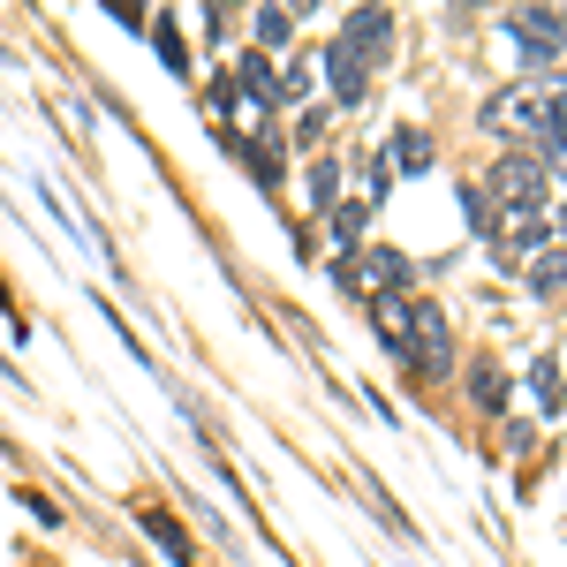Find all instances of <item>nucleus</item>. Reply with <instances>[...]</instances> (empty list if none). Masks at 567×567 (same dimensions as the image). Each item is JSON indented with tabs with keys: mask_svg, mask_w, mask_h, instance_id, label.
I'll list each match as a JSON object with an SVG mask.
<instances>
[{
	"mask_svg": "<svg viewBox=\"0 0 567 567\" xmlns=\"http://www.w3.org/2000/svg\"><path fill=\"white\" fill-rule=\"evenodd\" d=\"M560 409H567V401H560Z\"/></svg>",
	"mask_w": 567,
	"mask_h": 567,
	"instance_id": "4be33fe9",
	"label": "nucleus"
},
{
	"mask_svg": "<svg viewBox=\"0 0 567 567\" xmlns=\"http://www.w3.org/2000/svg\"><path fill=\"white\" fill-rule=\"evenodd\" d=\"M152 39H159V53H167V69H182V31H175V23H167V16L152 23Z\"/></svg>",
	"mask_w": 567,
	"mask_h": 567,
	"instance_id": "dca6fc26",
	"label": "nucleus"
},
{
	"mask_svg": "<svg viewBox=\"0 0 567 567\" xmlns=\"http://www.w3.org/2000/svg\"><path fill=\"white\" fill-rule=\"evenodd\" d=\"M393 167L424 175V167H432V136H424V130H401V136H393Z\"/></svg>",
	"mask_w": 567,
	"mask_h": 567,
	"instance_id": "f8f14e48",
	"label": "nucleus"
},
{
	"mask_svg": "<svg viewBox=\"0 0 567 567\" xmlns=\"http://www.w3.org/2000/svg\"><path fill=\"white\" fill-rule=\"evenodd\" d=\"M529 386H537V401H545V409L560 401V379H553V363H537V371H529Z\"/></svg>",
	"mask_w": 567,
	"mask_h": 567,
	"instance_id": "6ab92c4d",
	"label": "nucleus"
},
{
	"mask_svg": "<svg viewBox=\"0 0 567 567\" xmlns=\"http://www.w3.org/2000/svg\"><path fill=\"white\" fill-rule=\"evenodd\" d=\"M310 205H333V167H326V159L310 167Z\"/></svg>",
	"mask_w": 567,
	"mask_h": 567,
	"instance_id": "a211bd4d",
	"label": "nucleus"
},
{
	"mask_svg": "<svg viewBox=\"0 0 567 567\" xmlns=\"http://www.w3.org/2000/svg\"><path fill=\"white\" fill-rule=\"evenodd\" d=\"M545 182H553L545 152H507V159L484 175V197H492V205H545Z\"/></svg>",
	"mask_w": 567,
	"mask_h": 567,
	"instance_id": "f03ea898",
	"label": "nucleus"
},
{
	"mask_svg": "<svg viewBox=\"0 0 567 567\" xmlns=\"http://www.w3.org/2000/svg\"><path fill=\"white\" fill-rule=\"evenodd\" d=\"M409 371H416V379H446V371H454V333H446V310H439V303H416Z\"/></svg>",
	"mask_w": 567,
	"mask_h": 567,
	"instance_id": "20e7f679",
	"label": "nucleus"
},
{
	"mask_svg": "<svg viewBox=\"0 0 567 567\" xmlns=\"http://www.w3.org/2000/svg\"><path fill=\"white\" fill-rule=\"evenodd\" d=\"M341 288H349V296H379V303H386V296H401V288H409V258H401V250H355V258L341 265Z\"/></svg>",
	"mask_w": 567,
	"mask_h": 567,
	"instance_id": "7ed1b4c3",
	"label": "nucleus"
},
{
	"mask_svg": "<svg viewBox=\"0 0 567 567\" xmlns=\"http://www.w3.org/2000/svg\"><path fill=\"white\" fill-rule=\"evenodd\" d=\"M341 39H349L355 53L379 69V53H386V39H393V16H386V8H355L349 23H341Z\"/></svg>",
	"mask_w": 567,
	"mask_h": 567,
	"instance_id": "0eeeda50",
	"label": "nucleus"
},
{
	"mask_svg": "<svg viewBox=\"0 0 567 567\" xmlns=\"http://www.w3.org/2000/svg\"><path fill=\"white\" fill-rule=\"evenodd\" d=\"M553 227H560V235H567V205H560V219H553Z\"/></svg>",
	"mask_w": 567,
	"mask_h": 567,
	"instance_id": "412c9836",
	"label": "nucleus"
},
{
	"mask_svg": "<svg viewBox=\"0 0 567 567\" xmlns=\"http://www.w3.org/2000/svg\"><path fill=\"white\" fill-rule=\"evenodd\" d=\"M507 39L523 45L529 69H545V61L560 53V16H545V8H507Z\"/></svg>",
	"mask_w": 567,
	"mask_h": 567,
	"instance_id": "423d86ee",
	"label": "nucleus"
},
{
	"mask_svg": "<svg viewBox=\"0 0 567 567\" xmlns=\"http://www.w3.org/2000/svg\"><path fill=\"white\" fill-rule=\"evenodd\" d=\"M288 31H296V16H288V8H258V45H280Z\"/></svg>",
	"mask_w": 567,
	"mask_h": 567,
	"instance_id": "ddd939ff",
	"label": "nucleus"
},
{
	"mask_svg": "<svg viewBox=\"0 0 567 567\" xmlns=\"http://www.w3.org/2000/svg\"><path fill=\"white\" fill-rule=\"evenodd\" d=\"M333 235L355 243V235H363V205H333Z\"/></svg>",
	"mask_w": 567,
	"mask_h": 567,
	"instance_id": "f3484780",
	"label": "nucleus"
},
{
	"mask_svg": "<svg viewBox=\"0 0 567 567\" xmlns=\"http://www.w3.org/2000/svg\"><path fill=\"white\" fill-rule=\"evenodd\" d=\"M537 144H545V167L567 159V84L545 91V130H537Z\"/></svg>",
	"mask_w": 567,
	"mask_h": 567,
	"instance_id": "9d476101",
	"label": "nucleus"
},
{
	"mask_svg": "<svg viewBox=\"0 0 567 567\" xmlns=\"http://www.w3.org/2000/svg\"><path fill=\"white\" fill-rule=\"evenodd\" d=\"M371 326H379V341H386L393 355H409V333H416V303L386 296V303H371Z\"/></svg>",
	"mask_w": 567,
	"mask_h": 567,
	"instance_id": "1a4fd4ad",
	"label": "nucleus"
},
{
	"mask_svg": "<svg viewBox=\"0 0 567 567\" xmlns=\"http://www.w3.org/2000/svg\"><path fill=\"white\" fill-rule=\"evenodd\" d=\"M529 288H537V296H560V288H567V250H545V258H529Z\"/></svg>",
	"mask_w": 567,
	"mask_h": 567,
	"instance_id": "9b49d317",
	"label": "nucleus"
},
{
	"mask_svg": "<svg viewBox=\"0 0 567 567\" xmlns=\"http://www.w3.org/2000/svg\"><path fill=\"white\" fill-rule=\"evenodd\" d=\"M484 130L492 136H537L545 130V84L523 76V84L492 91V99H484Z\"/></svg>",
	"mask_w": 567,
	"mask_h": 567,
	"instance_id": "f257e3e1",
	"label": "nucleus"
},
{
	"mask_svg": "<svg viewBox=\"0 0 567 567\" xmlns=\"http://www.w3.org/2000/svg\"><path fill=\"white\" fill-rule=\"evenodd\" d=\"M326 76H333V91H341V99H363V84H371V61H363L349 39H333V45H326Z\"/></svg>",
	"mask_w": 567,
	"mask_h": 567,
	"instance_id": "6e6552de",
	"label": "nucleus"
},
{
	"mask_svg": "<svg viewBox=\"0 0 567 567\" xmlns=\"http://www.w3.org/2000/svg\"><path fill=\"white\" fill-rule=\"evenodd\" d=\"M477 401H484V409H499V401H507V379H492V371H477Z\"/></svg>",
	"mask_w": 567,
	"mask_h": 567,
	"instance_id": "aec40b11",
	"label": "nucleus"
},
{
	"mask_svg": "<svg viewBox=\"0 0 567 567\" xmlns=\"http://www.w3.org/2000/svg\"><path fill=\"white\" fill-rule=\"evenodd\" d=\"M144 529H152V537H159V545H167V553L182 560V529H175V515H159V507H144Z\"/></svg>",
	"mask_w": 567,
	"mask_h": 567,
	"instance_id": "2eb2a0df",
	"label": "nucleus"
},
{
	"mask_svg": "<svg viewBox=\"0 0 567 567\" xmlns=\"http://www.w3.org/2000/svg\"><path fill=\"white\" fill-rule=\"evenodd\" d=\"M250 167H258V182H265V189L280 182V144H272V136H258V144H250Z\"/></svg>",
	"mask_w": 567,
	"mask_h": 567,
	"instance_id": "4468645a",
	"label": "nucleus"
},
{
	"mask_svg": "<svg viewBox=\"0 0 567 567\" xmlns=\"http://www.w3.org/2000/svg\"><path fill=\"white\" fill-rule=\"evenodd\" d=\"M484 235L499 243V258H523L545 243V205H492L484 197Z\"/></svg>",
	"mask_w": 567,
	"mask_h": 567,
	"instance_id": "39448f33",
	"label": "nucleus"
}]
</instances>
